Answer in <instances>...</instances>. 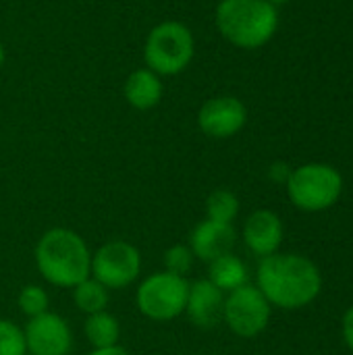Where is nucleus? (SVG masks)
<instances>
[{"label": "nucleus", "instance_id": "1", "mask_svg": "<svg viewBox=\"0 0 353 355\" xmlns=\"http://www.w3.org/2000/svg\"><path fill=\"white\" fill-rule=\"evenodd\" d=\"M322 285L320 268L304 254L277 252L262 258L256 268V287L277 310L295 312L312 306Z\"/></svg>", "mask_w": 353, "mask_h": 355}, {"label": "nucleus", "instance_id": "2", "mask_svg": "<svg viewBox=\"0 0 353 355\" xmlns=\"http://www.w3.org/2000/svg\"><path fill=\"white\" fill-rule=\"evenodd\" d=\"M35 266L46 283L73 289L92 277V252L85 239L64 227L48 229L35 243Z\"/></svg>", "mask_w": 353, "mask_h": 355}, {"label": "nucleus", "instance_id": "3", "mask_svg": "<svg viewBox=\"0 0 353 355\" xmlns=\"http://www.w3.org/2000/svg\"><path fill=\"white\" fill-rule=\"evenodd\" d=\"M214 23L218 33L241 50L266 46L279 29V10L266 0H221Z\"/></svg>", "mask_w": 353, "mask_h": 355}, {"label": "nucleus", "instance_id": "4", "mask_svg": "<svg viewBox=\"0 0 353 355\" xmlns=\"http://www.w3.org/2000/svg\"><path fill=\"white\" fill-rule=\"evenodd\" d=\"M345 181L339 168L327 162H306L291 171L285 191L289 202L308 214L331 210L343 196Z\"/></svg>", "mask_w": 353, "mask_h": 355}, {"label": "nucleus", "instance_id": "5", "mask_svg": "<svg viewBox=\"0 0 353 355\" xmlns=\"http://www.w3.org/2000/svg\"><path fill=\"white\" fill-rule=\"evenodd\" d=\"M196 54L191 29L181 21H162L154 25L144 42L146 69L160 77L179 75L189 67Z\"/></svg>", "mask_w": 353, "mask_h": 355}, {"label": "nucleus", "instance_id": "6", "mask_svg": "<svg viewBox=\"0 0 353 355\" xmlns=\"http://www.w3.org/2000/svg\"><path fill=\"white\" fill-rule=\"evenodd\" d=\"M189 281L185 277L171 275L166 270L146 277L137 291L135 304L141 316L152 322H171L185 314Z\"/></svg>", "mask_w": 353, "mask_h": 355}, {"label": "nucleus", "instance_id": "7", "mask_svg": "<svg viewBox=\"0 0 353 355\" xmlns=\"http://www.w3.org/2000/svg\"><path fill=\"white\" fill-rule=\"evenodd\" d=\"M273 306L262 295V291L248 283L225 295L223 306V322L229 331L241 339H254L262 335L270 322Z\"/></svg>", "mask_w": 353, "mask_h": 355}, {"label": "nucleus", "instance_id": "8", "mask_svg": "<svg viewBox=\"0 0 353 355\" xmlns=\"http://www.w3.org/2000/svg\"><path fill=\"white\" fill-rule=\"evenodd\" d=\"M141 272L139 250L123 239L102 243L92 254V279L110 289H127Z\"/></svg>", "mask_w": 353, "mask_h": 355}, {"label": "nucleus", "instance_id": "9", "mask_svg": "<svg viewBox=\"0 0 353 355\" xmlns=\"http://www.w3.org/2000/svg\"><path fill=\"white\" fill-rule=\"evenodd\" d=\"M27 354L31 355H69L73 349V333L67 320L56 312H44L29 318L25 329Z\"/></svg>", "mask_w": 353, "mask_h": 355}, {"label": "nucleus", "instance_id": "10", "mask_svg": "<svg viewBox=\"0 0 353 355\" xmlns=\"http://www.w3.org/2000/svg\"><path fill=\"white\" fill-rule=\"evenodd\" d=\"M248 123V108L235 96H214L198 112V127L204 135L227 139L237 135Z\"/></svg>", "mask_w": 353, "mask_h": 355}, {"label": "nucleus", "instance_id": "11", "mask_svg": "<svg viewBox=\"0 0 353 355\" xmlns=\"http://www.w3.org/2000/svg\"><path fill=\"white\" fill-rule=\"evenodd\" d=\"M241 237H243L248 252H252L256 258L262 260L266 256L281 252L285 227L277 212H273L268 208H260V210H254L246 218Z\"/></svg>", "mask_w": 353, "mask_h": 355}, {"label": "nucleus", "instance_id": "12", "mask_svg": "<svg viewBox=\"0 0 353 355\" xmlns=\"http://www.w3.org/2000/svg\"><path fill=\"white\" fill-rule=\"evenodd\" d=\"M235 239H237V233H235L233 225L206 218L193 227L187 245L198 260L210 264L212 260H216L225 254H231L235 248Z\"/></svg>", "mask_w": 353, "mask_h": 355}, {"label": "nucleus", "instance_id": "13", "mask_svg": "<svg viewBox=\"0 0 353 355\" xmlns=\"http://www.w3.org/2000/svg\"><path fill=\"white\" fill-rule=\"evenodd\" d=\"M225 293L216 289L208 279L189 283L185 314L198 329H214L223 320Z\"/></svg>", "mask_w": 353, "mask_h": 355}, {"label": "nucleus", "instance_id": "14", "mask_svg": "<svg viewBox=\"0 0 353 355\" xmlns=\"http://www.w3.org/2000/svg\"><path fill=\"white\" fill-rule=\"evenodd\" d=\"M162 81L160 75H156L150 69H135L133 73H129V77L125 79V100L131 108L135 110H150L154 106L160 104L162 100Z\"/></svg>", "mask_w": 353, "mask_h": 355}, {"label": "nucleus", "instance_id": "15", "mask_svg": "<svg viewBox=\"0 0 353 355\" xmlns=\"http://www.w3.org/2000/svg\"><path fill=\"white\" fill-rule=\"evenodd\" d=\"M208 281L227 295L250 283V270L246 262L231 252L208 264Z\"/></svg>", "mask_w": 353, "mask_h": 355}, {"label": "nucleus", "instance_id": "16", "mask_svg": "<svg viewBox=\"0 0 353 355\" xmlns=\"http://www.w3.org/2000/svg\"><path fill=\"white\" fill-rule=\"evenodd\" d=\"M83 333H85L87 343L94 349H106V347L119 345L121 324L110 312L104 310V312H98V314H89L85 318Z\"/></svg>", "mask_w": 353, "mask_h": 355}, {"label": "nucleus", "instance_id": "17", "mask_svg": "<svg viewBox=\"0 0 353 355\" xmlns=\"http://www.w3.org/2000/svg\"><path fill=\"white\" fill-rule=\"evenodd\" d=\"M73 302H75L77 310L83 312L85 316L98 314V312H104L108 308L110 291L102 283H98L96 279L89 277V279H85L73 287Z\"/></svg>", "mask_w": 353, "mask_h": 355}, {"label": "nucleus", "instance_id": "18", "mask_svg": "<svg viewBox=\"0 0 353 355\" xmlns=\"http://www.w3.org/2000/svg\"><path fill=\"white\" fill-rule=\"evenodd\" d=\"M239 214V198L231 189H214L206 200V218L233 225Z\"/></svg>", "mask_w": 353, "mask_h": 355}, {"label": "nucleus", "instance_id": "19", "mask_svg": "<svg viewBox=\"0 0 353 355\" xmlns=\"http://www.w3.org/2000/svg\"><path fill=\"white\" fill-rule=\"evenodd\" d=\"M19 308L21 312L27 316V318H35L44 312H48V306H50V297L46 293L44 287L40 285H25L21 291H19Z\"/></svg>", "mask_w": 353, "mask_h": 355}, {"label": "nucleus", "instance_id": "20", "mask_svg": "<svg viewBox=\"0 0 353 355\" xmlns=\"http://www.w3.org/2000/svg\"><path fill=\"white\" fill-rule=\"evenodd\" d=\"M0 355H27L23 329L8 318H0Z\"/></svg>", "mask_w": 353, "mask_h": 355}, {"label": "nucleus", "instance_id": "21", "mask_svg": "<svg viewBox=\"0 0 353 355\" xmlns=\"http://www.w3.org/2000/svg\"><path fill=\"white\" fill-rule=\"evenodd\" d=\"M164 270L171 272V275H177V277H187L193 268V262H196V256L193 252L189 250V245L185 243H175L171 245L166 252H164Z\"/></svg>", "mask_w": 353, "mask_h": 355}, {"label": "nucleus", "instance_id": "22", "mask_svg": "<svg viewBox=\"0 0 353 355\" xmlns=\"http://www.w3.org/2000/svg\"><path fill=\"white\" fill-rule=\"evenodd\" d=\"M341 337H343V343L347 345V349L353 354V304L345 310V314L341 318Z\"/></svg>", "mask_w": 353, "mask_h": 355}, {"label": "nucleus", "instance_id": "23", "mask_svg": "<svg viewBox=\"0 0 353 355\" xmlns=\"http://www.w3.org/2000/svg\"><path fill=\"white\" fill-rule=\"evenodd\" d=\"M291 171H293V168H291L287 162H273L270 168H268V179L275 181V183L285 185L287 179H289V175H291Z\"/></svg>", "mask_w": 353, "mask_h": 355}, {"label": "nucleus", "instance_id": "24", "mask_svg": "<svg viewBox=\"0 0 353 355\" xmlns=\"http://www.w3.org/2000/svg\"><path fill=\"white\" fill-rule=\"evenodd\" d=\"M89 355H131L125 347L114 345V347H106V349H94Z\"/></svg>", "mask_w": 353, "mask_h": 355}, {"label": "nucleus", "instance_id": "25", "mask_svg": "<svg viewBox=\"0 0 353 355\" xmlns=\"http://www.w3.org/2000/svg\"><path fill=\"white\" fill-rule=\"evenodd\" d=\"M2 64H4V46L0 42V69H2Z\"/></svg>", "mask_w": 353, "mask_h": 355}, {"label": "nucleus", "instance_id": "26", "mask_svg": "<svg viewBox=\"0 0 353 355\" xmlns=\"http://www.w3.org/2000/svg\"><path fill=\"white\" fill-rule=\"evenodd\" d=\"M266 2H270V4H275V6H279V4H285V2H289V0H266Z\"/></svg>", "mask_w": 353, "mask_h": 355}]
</instances>
